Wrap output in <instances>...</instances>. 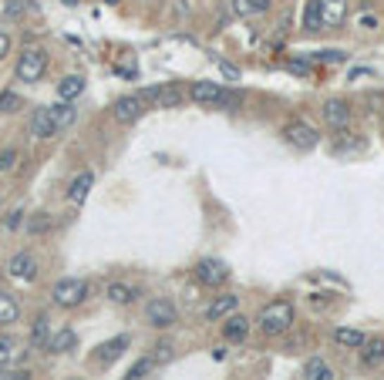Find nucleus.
Returning <instances> with one entry per match:
<instances>
[{
  "instance_id": "1",
  "label": "nucleus",
  "mask_w": 384,
  "mask_h": 380,
  "mask_svg": "<svg viewBox=\"0 0 384 380\" xmlns=\"http://www.w3.org/2000/svg\"><path fill=\"white\" fill-rule=\"evenodd\" d=\"M293 319H297V310H293L290 300H273V303H266L260 310L256 327H260V334H266V336H283L293 327Z\"/></svg>"
},
{
  "instance_id": "2",
  "label": "nucleus",
  "mask_w": 384,
  "mask_h": 380,
  "mask_svg": "<svg viewBox=\"0 0 384 380\" xmlns=\"http://www.w3.org/2000/svg\"><path fill=\"white\" fill-rule=\"evenodd\" d=\"M283 141L287 145H293L297 152H310V148H317L321 145V132L314 128L310 122H300V118H293V122H287L283 125Z\"/></svg>"
},
{
  "instance_id": "3",
  "label": "nucleus",
  "mask_w": 384,
  "mask_h": 380,
  "mask_svg": "<svg viewBox=\"0 0 384 380\" xmlns=\"http://www.w3.org/2000/svg\"><path fill=\"white\" fill-rule=\"evenodd\" d=\"M44 71H47V54L37 51V47H27V51L17 58L14 75H17V81H24V84H37V81L44 77Z\"/></svg>"
},
{
  "instance_id": "4",
  "label": "nucleus",
  "mask_w": 384,
  "mask_h": 380,
  "mask_svg": "<svg viewBox=\"0 0 384 380\" xmlns=\"http://www.w3.org/2000/svg\"><path fill=\"white\" fill-rule=\"evenodd\" d=\"M51 300L64 310H71V306H81L88 300V283L85 279H75V276H68V279H58L54 289H51Z\"/></svg>"
},
{
  "instance_id": "5",
  "label": "nucleus",
  "mask_w": 384,
  "mask_h": 380,
  "mask_svg": "<svg viewBox=\"0 0 384 380\" xmlns=\"http://www.w3.org/2000/svg\"><path fill=\"white\" fill-rule=\"evenodd\" d=\"M189 98L202 108H219V105H230V91L216 81H192L189 88Z\"/></svg>"
},
{
  "instance_id": "6",
  "label": "nucleus",
  "mask_w": 384,
  "mask_h": 380,
  "mask_svg": "<svg viewBox=\"0 0 384 380\" xmlns=\"http://www.w3.org/2000/svg\"><path fill=\"white\" fill-rule=\"evenodd\" d=\"M145 319H149L152 327H159V330H169V327H175L179 313H175V303H169L166 296H155V300H149V306H145Z\"/></svg>"
},
{
  "instance_id": "7",
  "label": "nucleus",
  "mask_w": 384,
  "mask_h": 380,
  "mask_svg": "<svg viewBox=\"0 0 384 380\" xmlns=\"http://www.w3.org/2000/svg\"><path fill=\"white\" fill-rule=\"evenodd\" d=\"M142 98H145V105H152V108H179L182 105V88H179L175 81H169V84L149 88Z\"/></svg>"
},
{
  "instance_id": "8",
  "label": "nucleus",
  "mask_w": 384,
  "mask_h": 380,
  "mask_svg": "<svg viewBox=\"0 0 384 380\" xmlns=\"http://www.w3.org/2000/svg\"><path fill=\"white\" fill-rule=\"evenodd\" d=\"M27 132H31L34 138H54V135H61V132H58V111H54V105L37 108V111L31 115Z\"/></svg>"
},
{
  "instance_id": "9",
  "label": "nucleus",
  "mask_w": 384,
  "mask_h": 380,
  "mask_svg": "<svg viewBox=\"0 0 384 380\" xmlns=\"http://www.w3.org/2000/svg\"><path fill=\"white\" fill-rule=\"evenodd\" d=\"M196 276H199L202 286H223L226 279H230V266L223 262V259H199L196 262Z\"/></svg>"
},
{
  "instance_id": "10",
  "label": "nucleus",
  "mask_w": 384,
  "mask_h": 380,
  "mask_svg": "<svg viewBox=\"0 0 384 380\" xmlns=\"http://www.w3.org/2000/svg\"><path fill=\"white\" fill-rule=\"evenodd\" d=\"M111 115H115V122H118V125L139 122L142 115H145V98H142V94H125V98H118V101H115Z\"/></svg>"
},
{
  "instance_id": "11",
  "label": "nucleus",
  "mask_w": 384,
  "mask_h": 380,
  "mask_svg": "<svg viewBox=\"0 0 384 380\" xmlns=\"http://www.w3.org/2000/svg\"><path fill=\"white\" fill-rule=\"evenodd\" d=\"M7 273L14 279H20V283H34L37 279V259L31 253H14L11 262H7Z\"/></svg>"
},
{
  "instance_id": "12",
  "label": "nucleus",
  "mask_w": 384,
  "mask_h": 380,
  "mask_svg": "<svg viewBox=\"0 0 384 380\" xmlns=\"http://www.w3.org/2000/svg\"><path fill=\"white\" fill-rule=\"evenodd\" d=\"M323 122L330 125L334 132H340V128H347L351 125V108H347V101H340V98H330L327 105L321 108Z\"/></svg>"
},
{
  "instance_id": "13",
  "label": "nucleus",
  "mask_w": 384,
  "mask_h": 380,
  "mask_svg": "<svg viewBox=\"0 0 384 380\" xmlns=\"http://www.w3.org/2000/svg\"><path fill=\"white\" fill-rule=\"evenodd\" d=\"M92 189H94V172H78L71 179V185H68V202L71 205H85L88 196H92Z\"/></svg>"
},
{
  "instance_id": "14",
  "label": "nucleus",
  "mask_w": 384,
  "mask_h": 380,
  "mask_svg": "<svg viewBox=\"0 0 384 380\" xmlns=\"http://www.w3.org/2000/svg\"><path fill=\"white\" fill-rule=\"evenodd\" d=\"M236 310H240V296H233V293H226V296H216L213 303L206 306V319H209V323H219V319L233 317Z\"/></svg>"
},
{
  "instance_id": "15",
  "label": "nucleus",
  "mask_w": 384,
  "mask_h": 380,
  "mask_svg": "<svg viewBox=\"0 0 384 380\" xmlns=\"http://www.w3.org/2000/svg\"><path fill=\"white\" fill-rule=\"evenodd\" d=\"M347 17V0H321V27H340Z\"/></svg>"
},
{
  "instance_id": "16",
  "label": "nucleus",
  "mask_w": 384,
  "mask_h": 380,
  "mask_svg": "<svg viewBox=\"0 0 384 380\" xmlns=\"http://www.w3.org/2000/svg\"><path fill=\"white\" fill-rule=\"evenodd\" d=\"M125 347H128V336H115V340H105L101 347L94 350V360L98 364H111V360H118L125 353Z\"/></svg>"
},
{
  "instance_id": "17",
  "label": "nucleus",
  "mask_w": 384,
  "mask_h": 380,
  "mask_svg": "<svg viewBox=\"0 0 384 380\" xmlns=\"http://www.w3.org/2000/svg\"><path fill=\"white\" fill-rule=\"evenodd\" d=\"M246 334H249V319H246V317L233 313V317L223 319V336H226L230 343H240V340H246Z\"/></svg>"
},
{
  "instance_id": "18",
  "label": "nucleus",
  "mask_w": 384,
  "mask_h": 380,
  "mask_svg": "<svg viewBox=\"0 0 384 380\" xmlns=\"http://www.w3.org/2000/svg\"><path fill=\"white\" fill-rule=\"evenodd\" d=\"M361 360H364V367H381L384 364V336H371V340H364Z\"/></svg>"
},
{
  "instance_id": "19",
  "label": "nucleus",
  "mask_w": 384,
  "mask_h": 380,
  "mask_svg": "<svg viewBox=\"0 0 384 380\" xmlns=\"http://www.w3.org/2000/svg\"><path fill=\"white\" fill-rule=\"evenodd\" d=\"M78 347V334L75 330H58V334H51V340H47V353H68V350H75Z\"/></svg>"
},
{
  "instance_id": "20",
  "label": "nucleus",
  "mask_w": 384,
  "mask_h": 380,
  "mask_svg": "<svg viewBox=\"0 0 384 380\" xmlns=\"http://www.w3.org/2000/svg\"><path fill=\"white\" fill-rule=\"evenodd\" d=\"M270 4H273V0H233V14L249 20V17L266 14V11H270Z\"/></svg>"
},
{
  "instance_id": "21",
  "label": "nucleus",
  "mask_w": 384,
  "mask_h": 380,
  "mask_svg": "<svg viewBox=\"0 0 384 380\" xmlns=\"http://www.w3.org/2000/svg\"><path fill=\"white\" fill-rule=\"evenodd\" d=\"M81 91H85V77L81 75H68L58 81V98H61V101H75Z\"/></svg>"
},
{
  "instance_id": "22",
  "label": "nucleus",
  "mask_w": 384,
  "mask_h": 380,
  "mask_svg": "<svg viewBox=\"0 0 384 380\" xmlns=\"http://www.w3.org/2000/svg\"><path fill=\"white\" fill-rule=\"evenodd\" d=\"M334 340H337L340 347H347V350H361L368 336L361 334V330H354V327H337V330H334Z\"/></svg>"
},
{
  "instance_id": "23",
  "label": "nucleus",
  "mask_w": 384,
  "mask_h": 380,
  "mask_svg": "<svg viewBox=\"0 0 384 380\" xmlns=\"http://www.w3.org/2000/svg\"><path fill=\"white\" fill-rule=\"evenodd\" d=\"M135 296H139V289L128 286V283H111V286H108V300H111V303H118V306L135 303Z\"/></svg>"
},
{
  "instance_id": "24",
  "label": "nucleus",
  "mask_w": 384,
  "mask_h": 380,
  "mask_svg": "<svg viewBox=\"0 0 384 380\" xmlns=\"http://www.w3.org/2000/svg\"><path fill=\"white\" fill-rule=\"evenodd\" d=\"M17 319H20V303H17L11 293L0 289V323L7 327V323H17Z\"/></svg>"
},
{
  "instance_id": "25",
  "label": "nucleus",
  "mask_w": 384,
  "mask_h": 380,
  "mask_svg": "<svg viewBox=\"0 0 384 380\" xmlns=\"http://www.w3.org/2000/svg\"><path fill=\"white\" fill-rule=\"evenodd\" d=\"M17 360H24V350H17V343L11 340V336L0 334V367L17 364Z\"/></svg>"
},
{
  "instance_id": "26",
  "label": "nucleus",
  "mask_w": 384,
  "mask_h": 380,
  "mask_svg": "<svg viewBox=\"0 0 384 380\" xmlns=\"http://www.w3.org/2000/svg\"><path fill=\"white\" fill-rule=\"evenodd\" d=\"M47 340H51V319L37 317L31 327V347H47Z\"/></svg>"
},
{
  "instance_id": "27",
  "label": "nucleus",
  "mask_w": 384,
  "mask_h": 380,
  "mask_svg": "<svg viewBox=\"0 0 384 380\" xmlns=\"http://www.w3.org/2000/svg\"><path fill=\"white\" fill-rule=\"evenodd\" d=\"M304 27L307 31H323L321 27V0H310L307 11H304Z\"/></svg>"
},
{
  "instance_id": "28",
  "label": "nucleus",
  "mask_w": 384,
  "mask_h": 380,
  "mask_svg": "<svg viewBox=\"0 0 384 380\" xmlns=\"http://www.w3.org/2000/svg\"><path fill=\"white\" fill-rule=\"evenodd\" d=\"M307 380H334V370L323 364L321 357H314V360L307 364Z\"/></svg>"
},
{
  "instance_id": "29",
  "label": "nucleus",
  "mask_w": 384,
  "mask_h": 380,
  "mask_svg": "<svg viewBox=\"0 0 384 380\" xmlns=\"http://www.w3.org/2000/svg\"><path fill=\"white\" fill-rule=\"evenodd\" d=\"M152 367H155V360H152V357H142L139 364H135V367H132V370H128V374H125V380H145V374H149Z\"/></svg>"
},
{
  "instance_id": "30",
  "label": "nucleus",
  "mask_w": 384,
  "mask_h": 380,
  "mask_svg": "<svg viewBox=\"0 0 384 380\" xmlns=\"http://www.w3.org/2000/svg\"><path fill=\"white\" fill-rule=\"evenodd\" d=\"M152 360H155V364H169V360H172V343H169V340H162V343L155 347Z\"/></svg>"
},
{
  "instance_id": "31",
  "label": "nucleus",
  "mask_w": 384,
  "mask_h": 380,
  "mask_svg": "<svg viewBox=\"0 0 384 380\" xmlns=\"http://www.w3.org/2000/svg\"><path fill=\"white\" fill-rule=\"evenodd\" d=\"M17 165V148H0V172H11Z\"/></svg>"
},
{
  "instance_id": "32",
  "label": "nucleus",
  "mask_w": 384,
  "mask_h": 380,
  "mask_svg": "<svg viewBox=\"0 0 384 380\" xmlns=\"http://www.w3.org/2000/svg\"><path fill=\"white\" fill-rule=\"evenodd\" d=\"M17 105H20V98H17L14 91L0 94V111H4V115H7V111H17Z\"/></svg>"
},
{
  "instance_id": "33",
  "label": "nucleus",
  "mask_w": 384,
  "mask_h": 380,
  "mask_svg": "<svg viewBox=\"0 0 384 380\" xmlns=\"http://www.w3.org/2000/svg\"><path fill=\"white\" fill-rule=\"evenodd\" d=\"M321 61L323 64H340V61H347V54H344V51H321Z\"/></svg>"
},
{
  "instance_id": "34",
  "label": "nucleus",
  "mask_w": 384,
  "mask_h": 380,
  "mask_svg": "<svg viewBox=\"0 0 384 380\" xmlns=\"http://www.w3.org/2000/svg\"><path fill=\"white\" fill-rule=\"evenodd\" d=\"M357 24H361L364 31H374V27H378V17H374V14H361V17H357Z\"/></svg>"
},
{
  "instance_id": "35",
  "label": "nucleus",
  "mask_w": 384,
  "mask_h": 380,
  "mask_svg": "<svg viewBox=\"0 0 384 380\" xmlns=\"http://www.w3.org/2000/svg\"><path fill=\"white\" fill-rule=\"evenodd\" d=\"M24 14V0H7V17H20Z\"/></svg>"
},
{
  "instance_id": "36",
  "label": "nucleus",
  "mask_w": 384,
  "mask_h": 380,
  "mask_svg": "<svg viewBox=\"0 0 384 380\" xmlns=\"http://www.w3.org/2000/svg\"><path fill=\"white\" fill-rule=\"evenodd\" d=\"M0 380H27V374H20V370H7V367H0Z\"/></svg>"
},
{
  "instance_id": "37",
  "label": "nucleus",
  "mask_w": 384,
  "mask_h": 380,
  "mask_svg": "<svg viewBox=\"0 0 384 380\" xmlns=\"http://www.w3.org/2000/svg\"><path fill=\"white\" fill-rule=\"evenodd\" d=\"M219 68H223V75L230 77V81H240V68H233V64H226V61L219 64Z\"/></svg>"
},
{
  "instance_id": "38",
  "label": "nucleus",
  "mask_w": 384,
  "mask_h": 380,
  "mask_svg": "<svg viewBox=\"0 0 384 380\" xmlns=\"http://www.w3.org/2000/svg\"><path fill=\"white\" fill-rule=\"evenodd\" d=\"M7 54H11V37H7V34H0V61H4Z\"/></svg>"
},
{
  "instance_id": "39",
  "label": "nucleus",
  "mask_w": 384,
  "mask_h": 380,
  "mask_svg": "<svg viewBox=\"0 0 384 380\" xmlns=\"http://www.w3.org/2000/svg\"><path fill=\"white\" fill-rule=\"evenodd\" d=\"M20 215H24V213H20V209L7 215V229H17V226H20Z\"/></svg>"
},
{
  "instance_id": "40",
  "label": "nucleus",
  "mask_w": 384,
  "mask_h": 380,
  "mask_svg": "<svg viewBox=\"0 0 384 380\" xmlns=\"http://www.w3.org/2000/svg\"><path fill=\"white\" fill-rule=\"evenodd\" d=\"M51 226V219H34L31 222V232H41V229H47Z\"/></svg>"
},
{
  "instance_id": "41",
  "label": "nucleus",
  "mask_w": 384,
  "mask_h": 380,
  "mask_svg": "<svg viewBox=\"0 0 384 380\" xmlns=\"http://www.w3.org/2000/svg\"><path fill=\"white\" fill-rule=\"evenodd\" d=\"M64 4H78V0H64Z\"/></svg>"
},
{
  "instance_id": "42",
  "label": "nucleus",
  "mask_w": 384,
  "mask_h": 380,
  "mask_svg": "<svg viewBox=\"0 0 384 380\" xmlns=\"http://www.w3.org/2000/svg\"><path fill=\"white\" fill-rule=\"evenodd\" d=\"M75 380H85V377H75Z\"/></svg>"
}]
</instances>
